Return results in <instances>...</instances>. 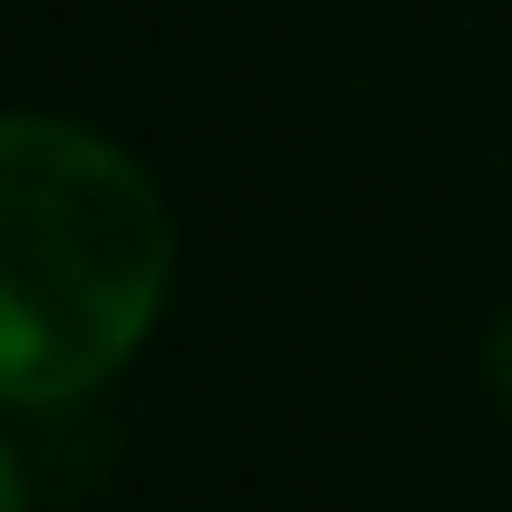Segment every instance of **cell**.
<instances>
[{"instance_id":"6da1fadb","label":"cell","mask_w":512,"mask_h":512,"mask_svg":"<svg viewBox=\"0 0 512 512\" xmlns=\"http://www.w3.org/2000/svg\"><path fill=\"white\" fill-rule=\"evenodd\" d=\"M171 207L135 153L0 108V405H81L162 324Z\"/></svg>"},{"instance_id":"7a4b0ae2","label":"cell","mask_w":512,"mask_h":512,"mask_svg":"<svg viewBox=\"0 0 512 512\" xmlns=\"http://www.w3.org/2000/svg\"><path fill=\"white\" fill-rule=\"evenodd\" d=\"M486 378H495V396L512 405V306H504V324H495V342H486Z\"/></svg>"},{"instance_id":"3957f363","label":"cell","mask_w":512,"mask_h":512,"mask_svg":"<svg viewBox=\"0 0 512 512\" xmlns=\"http://www.w3.org/2000/svg\"><path fill=\"white\" fill-rule=\"evenodd\" d=\"M0 512H27V477H18V450L0 441Z\"/></svg>"}]
</instances>
